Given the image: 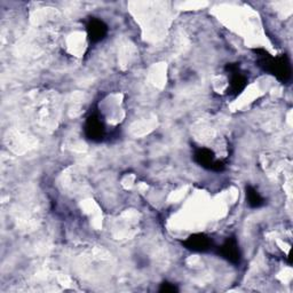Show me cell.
I'll use <instances>...</instances> for the list:
<instances>
[{
	"label": "cell",
	"mask_w": 293,
	"mask_h": 293,
	"mask_svg": "<svg viewBox=\"0 0 293 293\" xmlns=\"http://www.w3.org/2000/svg\"><path fill=\"white\" fill-rule=\"evenodd\" d=\"M107 26H105L102 21L97 20V18L91 20L87 25V33L89 39L92 41L102 40L104 36L107 35Z\"/></svg>",
	"instance_id": "cell-1"
},
{
	"label": "cell",
	"mask_w": 293,
	"mask_h": 293,
	"mask_svg": "<svg viewBox=\"0 0 293 293\" xmlns=\"http://www.w3.org/2000/svg\"><path fill=\"white\" fill-rule=\"evenodd\" d=\"M86 132H87L88 137L93 140H98V139H102L104 134V124L100 118L92 116L88 118L87 124H86Z\"/></svg>",
	"instance_id": "cell-2"
},
{
	"label": "cell",
	"mask_w": 293,
	"mask_h": 293,
	"mask_svg": "<svg viewBox=\"0 0 293 293\" xmlns=\"http://www.w3.org/2000/svg\"><path fill=\"white\" fill-rule=\"evenodd\" d=\"M186 244L187 246L193 250V251L203 252L210 249L211 241L209 239V237L199 234V235H194V236L188 238V241L186 242Z\"/></svg>",
	"instance_id": "cell-3"
},
{
	"label": "cell",
	"mask_w": 293,
	"mask_h": 293,
	"mask_svg": "<svg viewBox=\"0 0 293 293\" xmlns=\"http://www.w3.org/2000/svg\"><path fill=\"white\" fill-rule=\"evenodd\" d=\"M221 253L224 258H227L229 261L237 262L239 260V250L237 242L235 239H228L222 247H221Z\"/></svg>",
	"instance_id": "cell-4"
},
{
	"label": "cell",
	"mask_w": 293,
	"mask_h": 293,
	"mask_svg": "<svg viewBox=\"0 0 293 293\" xmlns=\"http://www.w3.org/2000/svg\"><path fill=\"white\" fill-rule=\"evenodd\" d=\"M246 197H247L249 204L251 205L252 208H259V206L263 204L262 197L258 194V191L251 188V187H250L246 191Z\"/></svg>",
	"instance_id": "cell-5"
}]
</instances>
